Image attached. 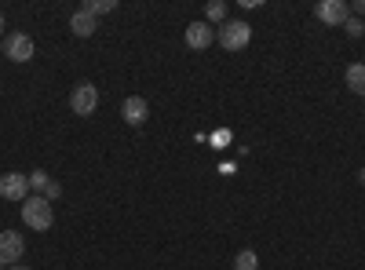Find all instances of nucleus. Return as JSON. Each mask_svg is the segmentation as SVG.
Returning a JSON list of instances; mask_svg holds the SVG:
<instances>
[{
    "label": "nucleus",
    "mask_w": 365,
    "mask_h": 270,
    "mask_svg": "<svg viewBox=\"0 0 365 270\" xmlns=\"http://www.w3.org/2000/svg\"><path fill=\"white\" fill-rule=\"evenodd\" d=\"M22 223H26L29 230H37V234L52 230V223H55L52 201H47V197H40V194L26 197V201H22Z\"/></svg>",
    "instance_id": "obj_1"
},
{
    "label": "nucleus",
    "mask_w": 365,
    "mask_h": 270,
    "mask_svg": "<svg viewBox=\"0 0 365 270\" xmlns=\"http://www.w3.org/2000/svg\"><path fill=\"white\" fill-rule=\"evenodd\" d=\"M216 37H219V44H223L227 52H241V47L252 40V26H248L245 19H234V22H223V26H219Z\"/></svg>",
    "instance_id": "obj_2"
},
{
    "label": "nucleus",
    "mask_w": 365,
    "mask_h": 270,
    "mask_svg": "<svg viewBox=\"0 0 365 270\" xmlns=\"http://www.w3.org/2000/svg\"><path fill=\"white\" fill-rule=\"evenodd\" d=\"M95 106H99V88L88 84V81H81V84L73 88V95H70V110H73L77 117H91Z\"/></svg>",
    "instance_id": "obj_3"
},
{
    "label": "nucleus",
    "mask_w": 365,
    "mask_h": 270,
    "mask_svg": "<svg viewBox=\"0 0 365 270\" xmlns=\"http://www.w3.org/2000/svg\"><path fill=\"white\" fill-rule=\"evenodd\" d=\"M0 197L22 204L29 197V176H22V172H4V176H0Z\"/></svg>",
    "instance_id": "obj_4"
},
{
    "label": "nucleus",
    "mask_w": 365,
    "mask_h": 270,
    "mask_svg": "<svg viewBox=\"0 0 365 270\" xmlns=\"http://www.w3.org/2000/svg\"><path fill=\"white\" fill-rule=\"evenodd\" d=\"M314 15H318V19H322L325 26H343L347 19H351V8H347L343 0H318Z\"/></svg>",
    "instance_id": "obj_5"
},
{
    "label": "nucleus",
    "mask_w": 365,
    "mask_h": 270,
    "mask_svg": "<svg viewBox=\"0 0 365 270\" xmlns=\"http://www.w3.org/2000/svg\"><path fill=\"white\" fill-rule=\"evenodd\" d=\"M121 117H124V124L139 128V124H147V117H150V103L142 99V95H128V99L121 103Z\"/></svg>",
    "instance_id": "obj_6"
},
{
    "label": "nucleus",
    "mask_w": 365,
    "mask_h": 270,
    "mask_svg": "<svg viewBox=\"0 0 365 270\" xmlns=\"http://www.w3.org/2000/svg\"><path fill=\"white\" fill-rule=\"evenodd\" d=\"M4 55L11 62H29V59H33V37H29V33H8Z\"/></svg>",
    "instance_id": "obj_7"
},
{
    "label": "nucleus",
    "mask_w": 365,
    "mask_h": 270,
    "mask_svg": "<svg viewBox=\"0 0 365 270\" xmlns=\"http://www.w3.org/2000/svg\"><path fill=\"white\" fill-rule=\"evenodd\" d=\"M212 37H216V29L209 22H190L183 29V40H186V47H194V52H204V47L212 44Z\"/></svg>",
    "instance_id": "obj_8"
},
{
    "label": "nucleus",
    "mask_w": 365,
    "mask_h": 270,
    "mask_svg": "<svg viewBox=\"0 0 365 270\" xmlns=\"http://www.w3.org/2000/svg\"><path fill=\"white\" fill-rule=\"evenodd\" d=\"M22 252H26L22 234H15V230H4V234H0V263H19Z\"/></svg>",
    "instance_id": "obj_9"
},
{
    "label": "nucleus",
    "mask_w": 365,
    "mask_h": 270,
    "mask_svg": "<svg viewBox=\"0 0 365 270\" xmlns=\"http://www.w3.org/2000/svg\"><path fill=\"white\" fill-rule=\"evenodd\" d=\"M70 29H73V37H91L95 29H99V19H95V15H88V11L81 8V11H73V15H70Z\"/></svg>",
    "instance_id": "obj_10"
},
{
    "label": "nucleus",
    "mask_w": 365,
    "mask_h": 270,
    "mask_svg": "<svg viewBox=\"0 0 365 270\" xmlns=\"http://www.w3.org/2000/svg\"><path fill=\"white\" fill-rule=\"evenodd\" d=\"M343 81H347V88H351L355 95H365V66H362V62H351V66H347Z\"/></svg>",
    "instance_id": "obj_11"
},
{
    "label": "nucleus",
    "mask_w": 365,
    "mask_h": 270,
    "mask_svg": "<svg viewBox=\"0 0 365 270\" xmlns=\"http://www.w3.org/2000/svg\"><path fill=\"white\" fill-rule=\"evenodd\" d=\"M256 267H260V256H256L252 248H241V252L234 256V270H256Z\"/></svg>",
    "instance_id": "obj_12"
},
{
    "label": "nucleus",
    "mask_w": 365,
    "mask_h": 270,
    "mask_svg": "<svg viewBox=\"0 0 365 270\" xmlns=\"http://www.w3.org/2000/svg\"><path fill=\"white\" fill-rule=\"evenodd\" d=\"M84 11L99 19V15H110V11H117V0H88V4H84Z\"/></svg>",
    "instance_id": "obj_13"
},
{
    "label": "nucleus",
    "mask_w": 365,
    "mask_h": 270,
    "mask_svg": "<svg viewBox=\"0 0 365 270\" xmlns=\"http://www.w3.org/2000/svg\"><path fill=\"white\" fill-rule=\"evenodd\" d=\"M227 19V4H223V0H212V4L209 8H204V22H223Z\"/></svg>",
    "instance_id": "obj_14"
},
{
    "label": "nucleus",
    "mask_w": 365,
    "mask_h": 270,
    "mask_svg": "<svg viewBox=\"0 0 365 270\" xmlns=\"http://www.w3.org/2000/svg\"><path fill=\"white\" fill-rule=\"evenodd\" d=\"M47 183H52V176H47V172H29V190H33V194H44L47 190Z\"/></svg>",
    "instance_id": "obj_15"
},
{
    "label": "nucleus",
    "mask_w": 365,
    "mask_h": 270,
    "mask_svg": "<svg viewBox=\"0 0 365 270\" xmlns=\"http://www.w3.org/2000/svg\"><path fill=\"white\" fill-rule=\"evenodd\" d=\"M343 29H347V37H362V33H365V26H362V19H355V15H351V19H347V22H343Z\"/></svg>",
    "instance_id": "obj_16"
},
{
    "label": "nucleus",
    "mask_w": 365,
    "mask_h": 270,
    "mask_svg": "<svg viewBox=\"0 0 365 270\" xmlns=\"http://www.w3.org/2000/svg\"><path fill=\"white\" fill-rule=\"evenodd\" d=\"M40 197H47V201H59V197H62V186H59V183L52 179V183H47V190H44Z\"/></svg>",
    "instance_id": "obj_17"
},
{
    "label": "nucleus",
    "mask_w": 365,
    "mask_h": 270,
    "mask_svg": "<svg viewBox=\"0 0 365 270\" xmlns=\"http://www.w3.org/2000/svg\"><path fill=\"white\" fill-rule=\"evenodd\" d=\"M351 11H355V19H362V15H365V0H358V4H355Z\"/></svg>",
    "instance_id": "obj_18"
},
{
    "label": "nucleus",
    "mask_w": 365,
    "mask_h": 270,
    "mask_svg": "<svg viewBox=\"0 0 365 270\" xmlns=\"http://www.w3.org/2000/svg\"><path fill=\"white\" fill-rule=\"evenodd\" d=\"M358 183L365 186V168H358Z\"/></svg>",
    "instance_id": "obj_19"
},
{
    "label": "nucleus",
    "mask_w": 365,
    "mask_h": 270,
    "mask_svg": "<svg viewBox=\"0 0 365 270\" xmlns=\"http://www.w3.org/2000/svg\"><path fill=\"white\" fill-rule=\"evenodd\" d=\"M8 270H29V267H22V263H15V267H8Z\"/></svg>",
    "instance_id": "obj_20"
},
{
    "label": "nucleus",
    "mask_w": 365,
    "mask_h": 270,
    "mask_svg": "<svg viewBox=\"0 0 365 270\" xmlns=\"http://www.w3.org/2000/svg\"><path fill=\"white\" fill-rule=\"evenodd\" d=\"M0 37H4V15H0Z\"/></svg>",
    "instance_id": "obj_21"
},
{
    "label": "nucleus",
    "mask_w": 365,
    "mask_h": 270,
    "mask_svg": "<svg viewBox=\"0 0 365 270\" xmlns=\"http://www.w3.org/2000/svg\"><path fill=\"white\" fill-rule=\"evenodd\" d=\"M0 55H4V44H0Z\"/></svg>",
    "instance_id": "obj_22"
},
{
    "label": "nucleus",
    "mask_w": 365,
    "mask_h": 270,
    "mask_svg": "<svg viewBox=\"0 0 365 270\" xmlns=\"http://www.w3.org/2000/svg\"><path fill=\"white\" fill-rule=\"evenodd\" d=\"M0 270H4V263H0Z\"/></svg>",
    "instance_id": "obj_23"
}]
</instances>
